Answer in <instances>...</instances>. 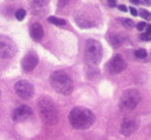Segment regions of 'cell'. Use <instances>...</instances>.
<instances>
[{
    "label": "cell",
    "instance_id": "cell-1",
    "mask_svg": "<svg viewBox=\"0 0 151 140\" xmlns=\"http://www.w3.org/2000/svg\"><path fill=\"white\" fill-rule=\"evenodd\" d=\"M68 121L76 129H88L95 122V115L88 108L76 107L70 111Z\"/></svg>",
    "mask_w": 151,
    "mask_h": 140
},
{
    "label": "cell",
    "instance_id": "cell-2",
    "mask_svg": "<svg viewBox=\"0 0 151 140\" xmlns=\"http://www.w3.org/2000/svg\"><path fill=\"white\" fill-rule=\"evenodd\" d=\"M49 83L52 88L60 95L68 96L73 91V80L72 78L64 71H55L49 77Z\"/></svg>",
    "mask_w": 151,
    "mask_h": 140
},
{
    "label": "cell",
    "instance_id": "cell-3",
    "mask_svg": "<svg viewBox=\"0 0 151 140\" xmlns=\"http://www.w3.org/2000/svg\"><path fill=\"white\" fill-rule=\"evenodd\" d=\"M39 110L40 116L43 122L47 125H56L59 121V110L54 104V102L48 97H43L39 101Z\"/></svg>",
    "mask_w": 151,
    "mask_h": 140
},
{
    "label": "cell",
    "instance_id": "cell-4",
    "mask_svg": "<svg viewBox=\"0 0 151 140\" xmlns=\"http://www.w3.org/2000/svg\"><path fill=\"white\" fill-rule=\"evenodd\" d=\"M102 55H103V50H102L101 42L93 38L88 39L85 45V50H84L85 62L90 66H97L102 60Z\"/></svg>",
    "mask_w": 151,
    "mask_h": 140
},
{
    "label": "cell",
    "instance_id": "cell-5",
    "mask_svg": "<svg viewBox=\"0 0 151 140\" xmlns=\"http://www.w3.org/2000/svg\"><path fill=\"white\" fill-rule=\"evenodd\" d=\"M140 93L138 90L136 89H128L126 90L121 98H120V110L122 111H131V110H133L137 108V106L140 103Z\"/></svg>",
    "mask_w": 151,
    "mask_h": 140
},
{
    "label": "cell",
    "instance_id": "cell-6",
    "mask_svg": "<svg viewBox=\"0 0 151 140\" xmlns=\"http://www.w3.org/2000/svg\"><path fill=\"white\" fill-rule=\"evenodd\" d=\"M17 54V46L12 38L0 35V59H11Z\"/></svg>",
    "mask_w": 151,
    "mask_h": 140
},
{
    "label": "cell",
    "instance_id": "cell-7",
    "mask_svg": "<svg viewBox=\"0 0 151 140\" xmlns=\"http://www.w3.org/2000/svg\"><path fill=\"white\" fill-rule=\"evenodd\" d=\"M14 91L18 95V97H21L22 99H30L35 93L34 85L31 83H29L28 80L17 82L14 84Z\"/></svg>",
    "mask_w": 151,
    "mask_h": 140
},
{
    "label": "cell",
    "instance_id": "cell-8",
    "mask_svg": "<svg viewBox=\"0 0 151 140\" xmlns=\"http://www.w3.org/2000/svg\"><path fill=\"white\" fill-rule=\"evenodd\" d=\"M126 67H127V64L125 61V59L120 54H115L114 56H113L110 59V61L108 62V66H107L109 73L113 74V75H114V74H119L120 72L125 71Z\"/></svg>",
    "mask_w": 151,
    "mask_h": 140
},
{
    "label": "cell",
    "instance_id": "cell-9",
    "mask_svg": "<svg viewBox=\"0 0 151 140\" xmlns=\"http://www.w3.org/2000/svg\"><path fill=\"white\" fill-rule=\"evenodd\" d=\"M138 126H139V122L136 118L127 117V118L124 120L121 126H120V133L125 136H129L138 129Z\"/></svg>",
    "mask_w": 151,
    "mask_h": 140
},
{
    "label": "cell",
    "instance_id": "cell-10",
    "mask_svg": "<svg viewBox=\"0 0 151 140\" xmlns=\"http://www.w3.org/2000/svg\"><path fill=\"white\" fill-rule=\"evenodd\" d=\"M39 64V56L34 52H29L22 60V68L24 72L29 73L35 70V67Z\"/></svg>",
    "mask_w": 151,
    "mask_h": 140
},
{
    "label": "cell",
    "instance_id": "cell-11",
    "mask_svg": "<svg viewBox=\"0 0 151 140\" xmlns=\"http://www.w3.org/2000/svg\"><path fill=\"white\" fill-rule=\"evenodd\" d=\"M31 116H32V110L28 106H19L13 111V120L17 122L24 121V120H27Z\"/></svg>",
    "mask_w": 151,
    "mask_h": 140
},
{
    "label": "cell",
    "instance_id": "cell-12",
    "mask_svg": "<svg viewBox=\"0 0 151 140\" xmlns=\"http://www.w3.org/2000/svg\"><path fill=\"white\" fill-rule=\"evenodd\" d=\"M30 35L32 37L34 41L39 42L43 38V35H45V31H43V28L40 23H34L31 27H30Z\"/></svg>",
    "mask_w": 151,
    "mask_h": 140
},
{
    "label": "cell",
    "instance_id": "cell-13",
    "mask_svg": "<svg viewBox=\"0 0 151 140\" xmlns=\"http://www.w3.org/2000/svg\"><path fill=\"white\" fill-rule=\"evenodd\" d=\"M108 41L110 42V45L113 47H120L124 43V38L121 37V35L110 34V35H108Z\"/></svg>",
    "mask_w": 151,
    "mask_h": 140
},
{
    "label": "cell",
    "instance_id": "cell-14",
    "mask_svg": "<svg viewBox=\"0 0 151 140\" xmlns=\"http://www.w3.org/2000/svg\"><path fill=\"white\" fill-rule=\"evenodd\" d=\"M76 23H77L81 28H91L93 27V23L88 21V19H84L83 17H77L76 18Z\"/></svg>",
    "mask_w": 151,
    "mask_h": 140
},
{
    "label": "cell",
    "instance_id": "cell-15",
    "mask_svg": "<svg viewBox=\"0 0 151 140\" xmlns=\"http://www.w3.org/2000/svg\"><path fill=\"white\" fill-rule=\"evenodd\" d=\"M48 22H50L52 24L56 25V27H64L66 24V21L65 19H61V18H58V17H54V16H50L48 18Z\"/></svg>",
    "mask_w": 151,
    "mask_h": 140
},
{
    "label": "cell",
    "instance_id": "cell-16",
    "mask_svg": "<svg viewBox=\"0 0 151 140\" xmlns=\"http://www.w3.org/2000/svg\"><path fill=\"white\" fill-rule=\"evenodd\" d=\"M118 22H120L125 28L127 29H133L134 28V22L132 19H127V18H118Z\"/></svg>",
    "mask_w": 151,
    "mask_h": 140
},
{
    "label": "cell",
    "instance_id": "cell-17",
    "mask_svg": "<svg viewBox=\"0 0 151 140\" xmlns=\"http://www.w3.org/2000/svg\"><path fill=\"white\" fill-rule=\"evenodd\" d=\"M14 16H16V18L18 19V21H23V19L25 18V16H27V11L24 9H19V10L16 11Z\"/></svg>",
    "mask_w": 151,
    "mask_h": 140
},
{
    "label": "cell",
    "instance_id": "cell-18",
    "mask_svg": "<svg viewBox=\"0 0 151 140\" xmlns=\"http://www.w3.org/2000/svg\"><path fill=\"white\" fill-rule=\"evenodd\" d=\"M134 55H136V57H138V59H144V57H146L147 52H146L145 49H137V50L134 52Z\"/></svg>",
    "mask_w": 151,
    "mask_h": 140
},
{
    "label": "cell",
    "instance_id": "cell-19",
    "mask_svg": "<svg viewBox=\"0 0 151 140\" xmlns=\"http://www.w3.org/2000/svg\"><path fill=\"white\" fill-rule=\"evenodd\" d=\"M49 0H32V3L36 7H41V6H45L48 4Z\"/></svg>",
    "mask_w": 151,
    "mask_h": 140
},
{
    "label": "cell",
    "instance_id": "cell-20",
    "mask_svg": "<svg viewBox=\"0 0 151 140\" xmlns=\"http://www.w3.org/2000/svg\"><path fill=\"white\" fill-rule=\"evenodd\" d=\"M138 13H139L143 18H145V19H150V12H149V11H146V10H140Z\"/></svg>",
    "mask_w": 151,
    "mask_h": 140
},
{
    "label": "cell",
    "instance_id": "cell-21",
    "mask_svg": "<svg viewBox=\"0 0 151 140\" xmlns=\"http://www.w3.org/2000/svg\"><path fill=\"white\" fill-rule=\"evenodd\" d=\"M140 39H143V41H150V34H142Z\"/></svg>",
    "mask_w": 151,
    "mask_h": 140
},
{
    "label": "cell",
    "instance_id": "cell-22",
    "mask_svg": "<svg viewBox=\"0 0 151 140\" xmlns=\"http://www.w3.org/2000/svg\"><path fill=\"white\" fill-rule=\"evenodd\" d=\"M70 0H59V6L60 7H65L67 4H68Z\"/></svg>",
    "mask_w": 151,
    "mask_h": 140
},
{
    "label": "cell",
    "instance_id": "cell-23",
    "mask_svg": "<svg viewBox=\"0 0 151 140\" xmlns=\"http://www.w3.org/2000/svg\"><path fill=\"white\" fill-rule=\"evenodd\" d=\"M145 27H146V24H145L144 22H140V23L137 24V29H138V30H143Z\"/></svg>",
    "mask_w": 151,
    "mask_h": 140
},
{
    "label": "cell",
    "instance_id": "cell-24",
    "mask_svg": "<svg viewBox=\"0 0 151 140\" xmlns=\"http://www.w3.org/2000/svg\"><path fill=\"white\" fill-rule=\"evenodd\" d=\"M107 1H108V4H109L110 7H115L116 6V1H115V0H107Z\"/></svg>",
    "mask_w": 151,
    "mask_h": 140
},
{
    "label": "cell",
    "instance_id": "cell-25",
    "mask_svg": "<svg viewBox=\"0 0 151 140\" xmlns=\"http://www.w3.org/2000/svg\"><path fill=\"white\" fill-rule=\"evenodd\" d=\"M129 12L133 14V16H137V14H138V11H137L136 9H133V7H131V9H129Z\"/></svg>",
    "mask_w": 151,
    "mask_h": 140
},
{
    "label": "cell",
    "instance_id": "cell-26",
    "mask_svg": "<svg viewBox=\"0 0 151 140\" xmlns=\"http://www.w3.org/2000/svg\"><path fill=\"white\" fill-rule=\"evenodd\" d=\"M118 7H119L120 11H122V12H127V7H126L125 5H120V6H118Z\"/></svg>",
    "mask_w": 151,
    "mask_h": 140
},
{
    "label": "cell",
    "instance_id": "cell-27",
    "mask_svg": "<svg viewBox=\"0 0 151 140\" xmlns=\"http://www.w3.org/2000/svg\"><path fill=\"white\" fill-rule=\"evenodd\" d=\"M133 4H139V0H131Z\"/></svg>",
    "mask_w": 151,
    "mask_h": 140
},
{
    "label": "cell",
    "instance_id": "cell-28",
    "mask_svg": "<svg viewBox=\"0 0 151 140\" xmlns=\"http://www.w3.org/2000/svg\"><path fill=\"white\" fill-rule=\"evenodd\" d=\"M145 3H147V4H150V0H145Z\"/></svg>",
    "mask_w": 151,
    "mask_h": 140
},
{
    "label": "cell",
    "instance_id": "cell-29",
    "mask_svg": "<svg viewBox=\"0 0 151 140\" xmlns=\"http://www.w3.org/2000/svg\"><path fill=\"white\" fill-rule=\"evenodd\" d=\"M0 98H1V91H0Z\"/></svg>",
    "mask_w": 151,
    "mask_h": 140
}]
</instances>
